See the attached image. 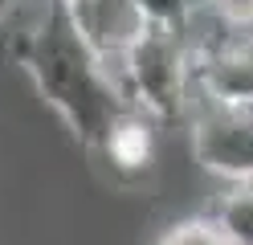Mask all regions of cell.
Segmentation results:
<instances>
[{"label": "cell", "mask_w": 253, "mask_h": 245, "mask_svg": "<svg viewBox=\"0 0 253 245\" xmlns=\"http://www.w3.org/2000/svg\"><path fill=\"white\" fill-rule=\"evenodd\" d=\"M57 4H61V8H70V4H78V0H57Z\"/></svg>", "instance_id": "obj_11"}, {"label": "cell", "mask_w": 253, "mask_h": 245, "mask_svg": "<svg viewBox=\"0 0 253 245\" xmlns=\"http://www.w3.org/2000/svg\"><path fill=\"white\" fill-rule=\"evenodd\" d=\"M209 221L229 245H253V184H229L212 200Z\"/></svg>", "instance_id": "obj_6"}, {"label": "cell", "mask_w": 253, "mask_h": 245, "mask_svg": "<svg viewBox=\"0 0 253 245\" xmlns=\"http://www.w3.org/2000/svg\"><path fill=\"white\" fill-rule=\"evenodd\" d=\"M160 245H229V241L216 233V225L209 217H192V221L171 225L168 233L160 237Z\"/></svg>", "instance_id": "obj_8"}, {"label": "cell", "mask_w": 253, "mask_h": 245, "mask_svg": "<svg viewBox=\"0 0 253 245\" xmlns=\"http://www.w3.org/2000/svg\"><path fill=\"white\" fill-rule=\"evenodd\" d=\"M204 8H209L216 21H225L233 33H241V37L253 33V0H209Z\"/></svg>", "instance_id": "obj_9"}, {"label": "cell", "mask_w": 253, "mask_h": 245, "mask_svg": "<svg viewBox=\"0 0 253 245\" xmlns=\"http://www.w3.org/2000/svg\"><path fill=\"white\" fill-rule=\"evenodd\" d=\"M115 78L135 110L151 114L155 123H184L192 110V45L184 33L151 25L143 37L131 45Z\"/></svg>", "instance_id": "obj_2"}, {"label": "cell", "mask_w": 253, "mask_h": 245, "mask_svg": "<svg viewBox=\"0 0 253 245\" xmlns=\"http://www.w3.org/2000/svg\"><path fill=\"white\" fill-rule=\"evenodd\" d=\"M70 25L78 29L94 53H98L110 70L131 53V45L151 29L147 12L139 8V0H78L66 8Z\"/></svg>", "instance_id": "obj_4"}, {"label": "cell", "mask_w": 253, "mask_h": 245, "mask_svg": "<svg viewBox=\"0 0 253 245\" xmlns=\"http://www.w3.org/2000/svg\"><path fill=\"white\" fill-rule=\"evenodd\" d=\"M139 8L147 12L151 25H164V29L184 33L188 21H192V12H196L200 4H196V0H139Z\"/></svg>", "instance_id": "obj_7"}, {"label": "cell", "mask_w": 253, "mask_h": 245, "mask_svg": "<svg viewBox=\"0 0 253 245\" xmlns=\"http://www.w3.org/2000/svg\"><path fill=\"white\" fill-rule=\"evenodd\" d=\"M12 57L29 74L33 90L45 98V106H53L57 119L90 151H98L110 127L131 110L115 70L78 37V29L70 25L61 4L33 37L12 45Z\"/></svg>", "instance_id": "obj_1"}, {"label": "cell", "mask_w": 253, "mask_h": 245, "mask_svg": "<svg viewBox=\"0 0 253 245\" xmlns=\"http://www.w3.org/2000/svg\"><path fill=\"white\" fill-rule=\"evenodd\" d=\"M94 155H102V163L123 180H143L160 159V123L131 106L110 127V135L102 139V147Z\"/></svg>", "instance_id": "obj_5"}, {"label": "cell", "mask_w": 253, "mask_h": 245, "mask_svg": "<svg viewBox=\"0 0 253 245\" xmlns=\"http://www.w3.org/2000/svg\"><path fill=\"white\" fill-rule=\"evenodd\" d=\"M188 139L192 155L220 184H253V110L192 102L188 110Z\"/></svg>", "instance_id": "obj_3"}, {"label": "cell", "mask_w": 253, "mask_h": 245, "mask_svg": "<svg viewBox=\"0 0 253 245\" xmlns=\"http://www.w3.org/2000/svg\"><path fill=\"white\" fill-rule=\"evenodd\" d=\"M17 4H21V0H0V29H4V21L17 12Z\"/></svg>", "instance_id": "obj_10"}, {"label": "cell", "mask_w": 253, "mask_h": 245, "mask_svg": "<svg viewBox=\"0 0 253 245\" xmlns=\"http://www.w3.org/2000/svg\"><path fill=\"white\" fill-rule=\"evenodd\" d=\"M249 110H253V106H249Z\"/></svg>", "instance_id": "obj_12"}]
</instances>
